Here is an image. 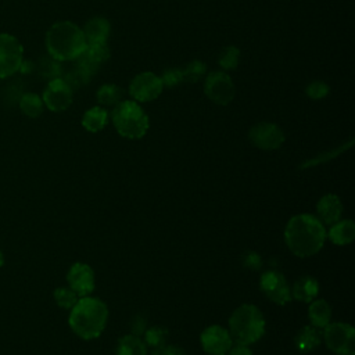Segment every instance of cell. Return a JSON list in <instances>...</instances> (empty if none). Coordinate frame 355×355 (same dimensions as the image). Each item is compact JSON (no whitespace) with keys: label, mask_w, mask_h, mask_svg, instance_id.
Wrapping results in <instances>:
<instances>
[{"label":"cell","mask_w":355,"mask_h":355,"mask_svg":"<svg viewBox=\"0 0 355 355\" xmlns=\"http://www.w3.org/2000/svg\"><path fill=\"white\" fill-rule=\"evenodd\" d=\"M316 211H318L316 218L323 225H333L341 218L343 204L336 194H326L318 201Z\"/></svg>","instance_id":"15"},{"label":"cell","mask_w":355,"mask_h":355,"mask_svg":"<svg viewBox=\"0 0 355 355\" xmlns=\"http://www.w3.org/2000/svg\"><path fill=\"white\" fill-rule=\"evenodd\" d=\"M204 92L212 103L218 105H226L234 97V85L227 73L216 71L211 72L205 78Z\"/></svg>","instance_id":"8"},{"label":"cell","mask_w":355,"mask_h":355,"mask_svg":"<svg viewBox=\"0 0 355 355\" xmlns=\"http://www.w3.org/2000/svg\"><path fill=\"white\" fill-rule=\"evenodd\" d=\"M24 62V46L11 33H0V79L12 76Z\"/></svg>","instance_id":"7"},{"label":"cell","mask_w":355,"mask_h":355,"mask_svg":"<svg viewBox=\"0 0 355 355\" xmlns=\"http://www.w3.org/2000/svg\"><path fill=\"white\" fill-rule=\"evenodd\" d=\"M324 225L313 215L300 214L293 216L284 229L287 247L297 257H311L319 252L326 241Z\"/></svg>","instance_id":"1"},{"label":"cell","mask_w":355,"mask_h":355,"mask_svg":"<svg viewBox=\"0 0 355 355\" xmlns=\"http://www.w3.org/2000/svg\"><path fill=\"white\" fill-rule=\"evenodd\" d=\"M85 53L89 58H92L94 62L101 65L110 58V49L107 43H97V44H89L85 49Z\"/></svg>","instance_id":"29"},{"label":"cell","mask_w":355,"mask_h":355,"mask_svg":"<svg viewBox=\"0 0 355 355\" xmlns=\"http://www.w3.org/2000/svg\"><path fill=\"white\" fill-rule=\"evenodd\" d=\"M259 287L262 293L273 302L286 305L291 301V291L284 276L277 270H266L261 275Z\"/></svg>","instance_id":"10"},{"label":"cell","mask_w":355,"mask_h":355,"mask_svg":"<svg viewBox=\"0 0 355 355\" xmlns=\"http://www.w3.org/2000/svg\"><path fill=\"white\" fill-rule=\"evenodd\" d=\"M116 132L126 139L143 137L150 126L148 116L136 101L118 103L111 114Z\"/></svg>","instance_id":"5"},{"label":"cell","mask_w":355,"mask_h":355,"mask_svg":"<svg viewBox=\"0 0 355 355\" xmlns=\"http://www.w3.org/2000/svg\"><path fill=\"white\" fill-rule=\"evenodd\" d=\"M229 333L241 345L258 341L265 333V319L262 312L251 304H243L233 311L229 319Z\"/></svg>","instance_id":"4"},{"label":"cell","mask_w":355,"mask_h":355,"mask_svg":"<svg viewBox=\"0 0 355 355\" xmlns=\"http://www.w3.org/2000/svg\"><path fill=\"white\" fill-rule=\"evenodd\" d=\"M53 297H54V301L57 302V305L62 309H71L76 301H78V294L71 290L69 287H58L54 290L53 293Z\"/></svg>","instance_id":"25"},{"label":"cell","mask_w":355,"mask_h":355,"mask_svg":"<svg viewBox=\"0 0 355 355\" xmlns=\"http://www.w3.org/2000/svg\"><path fill=\"white\" fill-rule=\"evenodd\" d=\"M82 32L85 35L86 46L107 43L110 35V22L103 17H94L86 22Z\"/></svg>","instance_id":"16"},{"label":"cell","mask_w":355,"mask_h":355,"mask_svg":"<svg viewBox=\"0 0 355 355\" xmlns=\"http://www.w3.org/2000/svg\"><path fill=\"white\" fill-rule=\"evenodd\" d=\"M46 49L51 58L57 61H71L86 49L82 29L71 21L53 24L46 33Z\"/></svg>","instance_id":"3"},{"label":"cell","mask_w":355,"mask_h":355,"mask_svg":"<svg viewBox=\"0 0 355 355\" xmlns=\"http://www.w3.org/2000/svg\"><path fill=\"white\" fill-rule=\"evenodd\" d=\"M108 122V112L103 107H92L82 116V126L92 133L100 132Z\"/></svg>","instance_id":"20"},{"label":"cell","mask_w":355,"mask_h":355,"mask_svg":"<svg viewBox=\"0 0 355 355\" xmlns=\"http://www.w3.org/2000/svg\"><path fill=\"white\" fill-rule=\"evenodd\" d=\"M64 80H65V83H67L71 89H76V87L85 86V85L90 80V78L75 67L72 71H69V72L65 75V79H64Z\"/></svg>","instance_id":"31"},{"label":"cell","mask_w":355,"mask_h":355,"mask_svg":"<svg viewBox=\"0 0 355 355\" xmlns=\"http://www.w3.org/2000/svg\"><path fill=\"white\" fill-rule=\"evenodd\" d=\"M162 89L164 85L161 78L153 72H141L136 75L129 85L130 96L140 103L155 100L161 94Z\"/></svg>","instance_id":"9"},{"label":"cell","mask_w":355,"mask_h":355,"mask_svg":"<svg viewBox=\"0 0 355 355\" xmlns=\"http://www.w3.org/2000/svg\"><path fill=\"white\" fill-rule=\"evenodd\" d=\"M226 355H252L251 349L247 347V345H241V344H237V345H232V348L227 351Z\"/></svg>","instance_id":"37"},{"label":"cell","mask_w":355,"mask_h":355,"mask_svg":"<svg viewBox=\"0 0 355 355\" xmlns=\"http://www.w3.org/2000/svg\"><path fill=\"white\" fill-rule=\"evenodd\" d=\"M116 355H147V345L139 336L128 334L119 338Z\"/></svg>","instance_id":"22"},{"label":"cell","mask_w":355,"mask_h":355,"mask_svg":"<svg viewBox=\"0 0 355 355\" xmlns=\"http://www.w3.org/2000/svg\"><path fill=\"white\" fill-rule=\"evenodd\" d=\"M329 92V87L327 85H324L323 82H312L311 85H308L306 87V94L308 97L311 98H315V100H319V98H323Z\"/></svg>","instance_id":"33"},{"label":"cell","mask_w":355,"mask_h":355,"mask_svg":"<svg viewBox=\"0 0 355 355\" xmlns=\"http://www.w3.org/2000/svg\"><path fill=\"white\" fill-rule=\"evenodd\" d=\"M146 327H147V320H146V318L144 316H141V315H136V316H133L132 318V320H130V334H135V336H141V334H144V331H146Z\"/></svg>","instance_id":"36"},{"label":"cell","mask_w":355,"mask_h":355,"mask_svg":"<svg viewBox=\"0 0 355 355\" xmlns=\"http://www.w3.org/2000/svg\"><path fill=\"white\" fill-rule=\"evenodd\" d=\"M42 100L44 107L53 112L65 111L72 104V89L62 78L51 79L43 92Z\"/></svg>","instance_id":"11"},{"label":"cell","mask_w":355,"mask_h":355,"mask_svg":"<svg viewBox=\"0 0 355 355\" xmlns=\"http://www.w3.org/2000/svg\"><path fill=\"white\" fill-rule=\"evenodd\" d=\"M290 291H291V298L309 304L316 298L319 293V283L312 276H301L294 283L293 288H290Z\"/></svg>","instance_id":"17"},{"label":"cell","mask_w":355,"mask_h":355,"mask_svg":"<svg viewBox=\"0 0 355 355\" xmlns=\"http://www.w3.org/2000/svg\"><path fill=\"white\" fill-rule=\"evenodd\" d=\"M162 85L164 87H173L179 83L183 82V75H182V69L180 68H172V69H166L162 76H161Z\"/></svg>","instance_id":"32"},{"label":"cell","mask_w":355,"mask_h":355,"mask_svg":"<svg viewBox=\"0 0 355 355\" xmlns=\"http://www.w3.org/2000/svg\"><path fill=\"white\" fill-rule=\"evenodd\" d=\"M243 263H244L245 268H248L251 270H258L262 266L261 257L257 252H254V251H247L243 255Z\"/></svg>","instance_id":"34"},{"label":"cell","mask_w":355,"mask_h":355,"mask_svg":"<svg viewBox=\"0 0 355 355\" xmlns=\"http://www.w3.org/2000/svg\"><path fill=\"white\" fill-rule=\"evenodd\" d=\"M108 319V308L104 301L96 297H82L71 308L69 327L83 340H93L98 337Z\"/></svg>","instance_id":"2"},{"label":"cell","mask_w":355,"mask_h":355,"mask_svg":"<svg viewBox=\"0 0 355 355\" xmlns=\"http://www.w3.org/2000/svg\"><path fill=\"white\" fill-rule=\"evenodd\" d=\"M166 337H168V330L162 326H153L150 329H146L144 331V343L153 348L165 344Z\"/></svg>","instance_id":"27"},{"label":"cell","mask_w":355,"mask_h":355,"mask_svg":"<svg viewBox=\"0 0 355 355\" xmlns=\"http://www.w3.org/2000/svg\"><path fill=\"white\" fill-rule=\"evenodd\" d=\"M151 355H186V352L180 347L171 345V344H162L159 347H155L153 349Z\"/></svg>","instance_id":"35"},{"label":"cell","mask_w":355,"mask_h":355,"mask_svg":"<svg viewBox=\"0 0 355 355\" xmlns=\"http://www.w3.org/2000/svg\"><path fill=\"white\" fill-rule=\"evenodd\" d=\"M205 64L194 60L191 62H189L184 68H182V75H183V82H189V83H194L197 82L200 78L204 76L205 73Z\"/></svg>","instance_id":"26"},{"label":"cell","mask_w":355,"mask_h":355,"mask_svg":"<svg viewBox=\"0 0 355 355\" xmlns=\"http://www.w3.org/2000/svg\"><path fill=\"white\" fill-rule=\"evenodd\" d=\"M122 89L118 87L116 85H103L97 93H96V97H97V101L101 104V105H116L118 103L122 101Z\"/></svg>","instance_id":"24"},{"label":"cell","mask_w":355,"mask_h":355,"mask_svg":"<svg viewBox=\"0 0 355 355\" xmlns=\"http://www.w3.org/2000/svg\"><path fill=\"white\" fill-rule=\"evenodd\" d=\"M248 139L261 150H276L284 143V133L276 123L259 122L250 129Z\"/></svg>","instance_id":"12"},{"label":"cell","mask_w":355,"mask_h":355,"mask_svg":"<svg viewBox=\"0 0 355 355\" xmlns=\"http://www.w3.org/2000/svg\"><path fill=\"white\" fill-rule=\"evenodd\" d=\"M39 71H40V73L44 78H49L50 80L55 79V78H60V73H61L60 61H57V60H54L51 57L50 58H44L39 64Z\"/></svg>","instance_id":"30"},{"label":"cell","mask_w":355,"mask_h":355,"mask_svg":"<svg viewBox=\"0 0 355 355\" xmlns=\"http://www.w3.org/2000/svg\"><path fill=\"white\" fill-rule=\"evenodd\" d=\"M329 239L337 245L349 244L355 239V225L349 219L337 220L330 225L329 232H326Z\"/></svg>","instance_id":"18"},{"label":"cell","mask_w":355,"mask_h":355,"mask_svg":"<svg viewBox=\"0 0 355 355\" xmlns=\"http://www.w3.org/2000/svg\"><path fill=\"white\" fill-rule=\"evenodd\" d=\"M67 282L78 297H86L94 290V272L87 263L75 262L67 273Z\"/></svg>","instance_id":"14"},{"label":"cell","mask_w":355,"mask_h":355,"mask_svg":"<svg viewBox=\"0 0 355 355\" xmlns=\"http://www.w3.org/2000/svg\"><path fill=\"white\" fill-rule=\"evenodd\" d=\"M240 60V51L234 46H227L223 49V51L219 55V65L225 69H234Z\"/></svg>","instance_id":"28"},{"label":"cell","mask_w":355,"mask_h":355,"mask_svg":"<svg viewBox=\"0 0 355 355\" xmlns=\"http://www.w3.org/2000/svg\"><path fill=\"white\" fill-rule=\"evenodd\" d=\"M4 265V254H3V251H1V248H0V268Z\"/></svg>","instance_id":"38"},{"label":"cell","mask_w":355,"mask_h":355,"mask_svg":"<svg viewBox=\"0 0 355 355\" xmlns=\"http://www.w3.org/2000/svg\"><path fill=\"white\" fill-rule=\"evenodd\" d=\"M320 333L319 329L315 326H304L295 336L294 343L298 351L301 352H311L320 344Z\"/></svg>","instance_id":"19"},{"label":"cell","mask_w":355,"mask_h":355,"mask_svg":"<svg viewBox=\"0 0 355 355\" xmlns=\"http://www.w3.org/2000/svg\"><path fill=\"white\" fill-rule=\"evenodd\" d=\"M18 105L21 112L29 118H37L39 115H42L44 108L42 97L36 93H24L19 97Z\"/></svg>","instance_id":"23"},{"label":"cell","mask_w":355,"mask_h":355,"mask_svg":"<svg viewBox=\"0 0 355 355\" xmlns=\"http://www.w3.org/2000/svg\"><path fill=\"white\" fill-rule=\"evenodd\" d=\"M309 304L311 305L308 309V315L312 326L318 329L326 327L331 319V308L329 302L324 300H316V301H311Z\"/></svg>","instance_id":"21"},{"label":"cell","mask_w":355,"mask_h":355,"mask_svg":"<svg viewBox=\"0 0 355 355\" xmlns=\"http://www.w3.org/2000/svg\"><path fill=\"white\" fill-rule=\"evenodd\" d=\"M323 338L330 351L338 355H355V330L351 324L329 323L323 327Z\"/></svg>","instance_id":"6"},{"label":"cell","mask_w":355,"mask_h":355,"mask_svg":"<svg viewBox=\"0 0 355 355\" xmlns=\"http://www.w3.org/2000/svg\"><path fill=\"white\" fill-rule=\"evenodd\" d=\"M200 341L202 349L209 355H226L233 345V338L229 330L218 324L204 329L200 336Z\"/></svg>","instance_id":"13"}]
</instances>
